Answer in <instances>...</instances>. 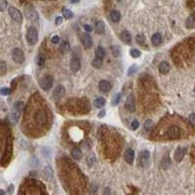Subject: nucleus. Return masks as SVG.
<instances>
[{"label": "nucleus", "mask_w": 195, "mask_h": 195, "mask_svg": "<svg viewBox=\"0 0 195 195\" xmlns=\"http://www.w3.org/2000/svg\"><path fill=\"white\" fill-rule=\"evenodd\" d=\"M105 105H106L105 98H98V99L94 100V106L98 107V108H100V107H103Z\"/></svg>", "instance_id": "nucleus-23"}, {"label": "nucleus", "mask_w": 195, "mask_h": 195, "mask_svg": "<svg viewBox=\"0 0 195 195\" xmlns=\"http://www.w3.org/2000/svg\"><path fill=\"white\" fill-rule=\"evenodd\" d=\"M136 40H137V42L139 43L140 45H143V44H144V41H146V38H144V36H143V35H138Z\"/></svg>", "instance_id": "nucleus-36"}, {"label": "nucleus", "mask_w": 195, "mask_h": 195, "mask_svg": "<svg viewBox=\"0 0 195 195\" xmlns=\"http://www.w3.org/2000/svg\"><path fill=\"white\" fill-rule=\"evenodd\" d=\"M38 40V32L34 26H30L26 31V41L30 45H34Z\"/></svg>", "instance_id": "nucleus-2"}, {"label": "nucleus", "mask_w": 195, "mask_h": 195, "mask_svg": "<svg viewBox=\"0 0 195 195\" xmlns=\"http://www.w3.org/2000/svg\"><path fill=\"white\" fill-rule=\"evenodd\" d=\"M102 65H103V59H100V58H98V57H96V58L93 60L92 65L94 66V68H100V66H102Z\"/></svg>", "instance_id": "nucleus-28"}, {"label": "nucleus", "mask_w": 195, "mask_h": 195, "mask_svg": "<svg viewBox=\"0 0 195 195\" xmlns=\"http://www.w3.org/2000/svg\"><path fill=\"white\" fill-rule=\"evenodd\" d=\"M153 128V122L151 120H147L146 123H144V129L146 131H150Z\"/></svg>", "instance_id": "nucleus-33"}, {"label": "nucleus", "mask_w": 195, "mask_h": 195, "mask_svg": "<svg viewBox=\"0 0 195 195\" xmlns=\"http://www.w3.org/2000/svg\"><path fill=\"white\" fill-rule=\"evenodd\" d=\"M171 66L167 62H162L159 65V71L162 73V74H167L168 72L170 71Z\"/></svg>", "instance_id": "nucleus-17"}, {"label": "nucleus", "mask_w": 195, "mask_h": 195, "mask_svg": "<svg viewBox=\"0 0 195 195\" xmlns=\"http://www.w3.org/2000/svg\"><path fill=\"white\" fill-rule=\"evenodd\" d=\"M120 99H121V94H116V95L114 96V98H113V100H112L113 106L118 105L119 102H120Z\"/></svg>", "instance_id": "nucleus-34"}, {"label": "nucleus", "mask_w": 195, "mask_h": 195, "mask_svg": "<svg viewBox=\"0 0 195 195\" xmlns=\"http://www.w3.org/2000/svg\"><path fill=\"white\" fill-rule=\"evenodd\" d=\"M111 88V85H110V83L108 81H106V80H102L100 83H99V89L102 91V92H108Z\"/></svg>", "instance_id": "nucleus-15"}, {"label": "nucleus", "mask_w": 195, "mask_h": 195, "mask_svg": "<svg viewBox=\"0 0 195 195\" xmlns=\"http://www.w3.org/2000/svg\"><path fill=\"white\" fill-rule=\"evenodd\" d=\"M12 59L14 60V62H16L17 63H23L25 62V55H23V52L21 49L15 48L12 52Z\"/></svg>", "instance_id": "nucleus-5"}, {"label": "nucleus", "mask_w": 195, "mask_h": 195, "mask_svg": "<svg viewBox=\"0 0 195 195\" xmlns=\"http://www.w3.org/2000/svg\"><path fill=\"white\" fill-rule=\"evenodd\" d=\"M0 195H5V191L3 189H0Z\"/></svg>", "instance_id": "nucleus-44"}, {"label": "nucleus", "mask_w": 195, "mask_h": 195, "mask_svg": "<svg viewBox=\"0 0 195 195\" xmlns=\"http://www.w3.org/2000/svg\"><path fill=\"white\" fill-rule=\"evenodd\" d=\"M139 161H140V167L146 168L147 166H148V163H149V151H147V150L142 151L140 154Z\"/></svg>", "instance_id": "nucleus-7"}, {"label": "nucleus", "mask_w": 195, "mask_h": 195, "mask_svg": "<svg viewBox=\"0 0 195 195\" xmlns=\"http://www.w3.org/2000/svg\"><path fill=\"white\" fill-rule=\"evenodd\" d=\"M186 28H190V29H192V28H194V25H195V21H194V16H193V15H191V16L189 17V18H188V19L186 20Z\"/></svg>", "instance_id": "nucleus-26"}, {"label": "nucleus", "mask_w": 195, "mask_h": 195, "mask_svg": "<svg viewBox=\"0 0 195 195\" xmlns=\"http://www.w3.org/2000/svg\"><path fill=\"white\" fill-rule=\"evenodd\" d=\"M134 157H135V152L132 148H128L125 151V155H124V158H125V161L128 164H133L134 162Z\"/></svg>", "instance_id": "nucleus-13"}, {"label": "nucleus", "mask_w": 195, "mask_h": 195, "mask_svg": "<svg viewBox=\"0 0 195 195\" xmlns=\"http://www.w3.org/2000/svg\"><path fill=\"white\" fill-rule=\"evenodd\" d=\"M70 50V45L68 41H63L60 46V51L62 53H68Z\"/></svg>", "instance_id": "nucleus-24"}, {"label": "nucleus", "mask_w": 195, "mask_h": 195, "mask_svg": "<svg viewBox=\"0 0 195 195\" xmlns=\"http://www.w3.org/2000/svg\"><path fill=\"white\" fill-rule=\"evenodd\" d=\"M71 156L74 158L75 160H79L82 157V151L78 147H75L74 149L71 151Z\"/></svg>", "instance_id": "nucleus-22"}, {"label": "nucleus", "mask_w": 195, "mask_h": 195, "mask_svg": "<svg viewBox=\"0 0 195 195\" xmlns=\"http://www.w3.org/2000/svg\"><path fill=\"white\" fill-rule=\"evenodd\" d=\"M96 57L100 59H103L106 57V51L102 46H99L96 50Z\"/></svg>", "instance_id": "nucleus-25"}, {"label": "nucleus", "mask_w": 195, "mask_h": 195, "mask_svg": "<svg viewBox=\"0 0 195 195\" xmlns=\"http://www.w3.org/2000/svg\"><path fill=\"white\" fill-rule=\"evenodd\" d=\"M47 119H48V114H47L46 109L39 108L38 110H36L34 114V122L39 127H44L47 124Z\"/></svg>", "instance_id": "nucleus-1"}, {"label": "nucleus", "mask_w": 195, "mask_h": 195, "mask_svg": "<svg viewBox=\"0 0 195 195\" xmlns=\"http://www.w3.org/2000/svg\"><path fill=\"white\" fill-rule=\"evenodd\" d=\"M51 42L53 43V44H58V43L60 42V37H59L58 35L53 36L52 39H51Z\"/></svg>", "instance_id": "nucleus-39"}, {"label": "nucleus", "mask_w": 195, "mask_h": 195, "mask_svg": "<svg viewBox=\"0 0 195 195\" xmlns=\"http://www.w3.org/2000/svg\"><path fill=\"white\" fill-rule=\"evenodd\" d=\"M6 7H7V1H6V0H1V1H0V10H1V11H4Z\"/></svg>", "instance_id": "nucleus-37"}, {"label": "nucleus", "mask_w": 195, "mask_h": 195, "mask_svg": "<svg viewBox=\"0 0 195 195\" xmlns=\"http://www.w3.org/2000/svg\"><path fill=\"white\" fill-rule=\"evenodd\" d=\"M186 148H181V147H179L176 152H175V160L177 162H180L183 160V158L184 157V154H186Z\"/></svg>", "instance_id": "nucleus-14"}, {"label": "nucleus", "mask_w": 195, "mask_h": 195, "mask_svg": "<svg viewBox=\"0 0 195 195\" xmlns=\"http://www.w3.org/2000/svg\"><path fill=\"white\" fill-rule=\"evenodd\" d=\"M130 55L133 58H139V57H140V52L137 49H133L130 51Z\"/></svg>", "instance_id": "nucleus-32"}, {"label": "nucleus", "mask_w": 195, "mask_h": 195, "mask_svg": "<svg viewBox=\"0 0 195 195\" xmlns=\"http://www.w3.org/2000/svg\"><path fill=\"white\" fill-rule=\"evenodd\" d=\"M23 109V102H18V103H15V110L17 112L22 113Z\"/></svg>", "instance_id": "nucleus-30"}, {"label": "nucleus", "mask_w": 195, "mask_h": 195, "mask_svg": "<svg viewBox=\"0 0 195 195\" xmlns=\"http://www.w3.org/2000/svg\"><path fill=\"white\" fill-rule=\"evenodd\" d=\"M125 107H126V109L129 110L130 112H133L134 110H135V100H134L133 95H130L129 97L127 98Z\"/></svg>", "instance_id": "nucleus-11"}, {"label": "nucleus", "mask_w": 195, "mask_h": 195, "mask_svg": "<svg viewBox=\"0 0 195 195\" xmlns=\"http://www.w3.org/2000/svg\"><path fill=\"white\" fill-rule=\"evenodd\" d=\"M54 83V79L51 75H45L39 80V85L44 91H49L52 88Z\"/></svg>", "instance_id": "nucleus-3"}, {"label": "nucleus", "mask_w": 195, "mask_h": 195, "mask_svg": "<svg viewBox=\"0 0 195 195\" xmlns=\"http://www.w3.org/2000/svg\"><path fill=\"white\" fill-rule=\"evenodd\" d=\"M151 42L155 46L160 45V43L162 42V35H161L160 33H155V34L151 37Z\"/></svg>", "instance_id": "nucleus-19"}, {"label": "nucleus", "mask_w": 195, "mask_h": 195, "mask_svg": "<svg viewBox=\"0 0 195 195\" xmlns=\"http://www.w3.org/2000/svg\"><path fill=\"white\" fill-rule=\"evenodd\" d=\"M84 28H85L86 31H88V32L92 31V30H93V28L90 25H84Z\"/></svg>", "instance_id": "nucleus-41"}, {"label": "nucleus", "mask_w": 195, "mask_h": 195, "mask_svg": "<svg viewBox=\"0 0 195 195\" xmlns=\"http://www.w3.org/2000/svg\"><path fill=\"white\" fill-rule=\"evenodd\" d=\"M81 43L86 49H90L91 47L93 46V40H92V37H91V35L86 34V33L82 34L81 35Z\"/></svg>", "instance_id": "nucleus-9"}, {"label": "nucleus", "mask_w": 195, "mask_h": 195, "mask_svg": "<svg viewBox=\"0 0 195 195\" xmlns=\"http://www.w3.org/2000/svg\"><path fill=\"white\" fill-rule=\"evenodd\" d=\"M44 176H45L46 179L49 180L52 179V177H53V170H52V168L50 167V166H47L44 169Z\"/></svg>", "instance_id": "nucleus-27"}, {"label": "nucleus", "mask_w": 195, "mask_h": 195, "mask_svg": "<svg viewBox=\"0 0 195 195\" xmlns=\"http://www.w3.org/2000/svg\"><path fill=\"white\" fill-rule=\"evenodd\" d=\"M95 30L97 33H99V34H102L106 31V25L105 23L102 22V21H98L96 22L95 23Z\"/></svg>", "instance_id": "nucleus-16"}, {"label": "nucleus", "mask_w": 195, "mask_h": 195, "mask_svg": "<svg viewBox=\"0 0 195 195\" xmlns=\"http://www.w3.org/2000/svg\"><path fill=\"white\" fill-rule=\"evenodd\" d=\"M180 128L178 126H172L170 127L169 129L166 131L165 133V136L168 138V139H171V140H178L180 138Z\"/></svg>", "instance_id": "nucleus-4"}, {"label": "nucleus", "mask_w": 195, "mask_h": 195, "mask_svg": "<svg viewBox=\"0 0 195 195\" xmlns=\"http://www.w3.org/2000/svg\"><path fill=\"white\" fill-rule=\"evenodd\" d=\"M8 12H9V15L11 16V18L14 20V21H16L17 23H22L23 15H22V13L20 12V10L16 9L14 7H10L8 9Z\"/></svg>", "instance_id": "nucleus-6"}, {"label": "nucleus", "mask_w": 195, "mask_h": 195, "mask_svg": "<svg viewBox=\"0 0 195 195\" xmlns=\"http://www.w3.org/2000/svg\"><path fill=\"white\" fill-rule=\"evenodd\" d=\"M189 119H190V121H191V124H194V114H191Z\"/></svg>", "instance_id": "nucleus-43"}, {"label": "nucleus", "mask_w": 195, "mask_h": 195, "mask_svg": "<svg viewBox=\"0 0 195 195\" xmlns=\"http://www.w3.org/2000/svg\"><path fill=\"white\" fill-rule=\"evenodd\" d=\"M139 122H138L137 120H134L132 123H131V128H132L133 130H137L138 128H139Z\"/></svg>", "instance_id": "nucleus-38"}, {"label": "nucleus", "mask_w": 195, "mask_h": 195, "mask_svg": "<svg viewBox=\"0 0 195 195\" xmlns=\"http://www.w3.org/2000/svg\"><path fill=\"white\" fill-rule=\"evenodd\" d=\"M105 114H106V111H105V110H103V111L100 112L99 117H100V118H102V117H105Z\"/></svg>", "instance_id": "nucleus-42"}, {"label": "nucleus", "mask_w": 195, "mask_h": 195, "mask_svg": "<svg viewBox=\"0 0 195 195\" xmlns=\"http://www.w3.org/2000/svg\"><path fill=\"white\" fill-rule=\"evenodd\" d=\"M79 0H71V3H76V2H78Z\"/></svg>", "instance_id": "nucleus-45"}, {"label": "nucleus", "mask_w": 195, "mask_h": 195, "mask_svg": "<svg viewBox=\"0 0 195 195\" xmlns=\"http://www.w3.org/2000/svg\"><path fill=\"white\" fill-rule=\"evenodd\" d=\"M63 16L65 17V19H71L73 17V13L70 11V10L66 9V8H63Z\"/></svg>", "instance_id": "nucleus-29"}, {"label": "nucleus", "mask_w": 195, "mask_h": 195, "mask_svg": "<svg viewBox=\"0 0 195 195\" xmlns=\"http://www.w3.org/2000/svg\"><path fill=\"white\" fill-rule=\"evenodd\" d=\"M111 52H112V55L114 57H119L121 55V50H120L119 47H117V46L112 47V48H111Z\"/></svg>", "instance_id": "nucleus-31"}, {"label": "nucleus", "mask_w": 195, "mask_h": 195, "mask_svg": "<svg viewBox=\"0 0 195 195\" xmlns=\"http://www.w3.org/2000/svg\"><path fill=\"white\" fill-rule=\"evenodd\" d=\"M25 16L28 17V20H30V21H32V22H37L39 19L37 12H36L32 7L25 9Z\"/></svg>", "instance_id": "nucleus-8"}, {"label": "nucleus", "mask_w": 195, "mask_h": 195, "mask_svg": "<svg viewBox=\"0 0 195 195\" xmlns=\"http://www.w3.org/2000/svg\"><path fill=\"white\" fill-rule=\"evenodd\" d=\"M121 39H122L123 42L129 44V43H131V41H132V36H131L129 31H123L121 33Z\"/></svg>", "instance_id": "nucleus-21"}, {"label": "nucleus", "mask_w": 195, "mask_h": 195, "mask_svg": "<svg viewBox=\"0 0 195 195\" xmlns=\"http://www.w3.org/2000/svg\"><path fill=\"white\" fill-rule=\"evenodd\" d=\"M63 95H65V87L60 85L58 87H56L55 91L53 92V98L56 100H59L60 99Z\"/></svg>", "instance_id": "nucleus-12"}, {"label": "nucleus", "mask_w": 195, "mask_h": 195, "mask_svg": "<svg viewBox=\"0 0 195 195\" xmlns=\"http://www.w3.org/2000/svg\"><path fill=\"white\" fill-rule=\"evenodd\" d=\"M81 68V63H80V60L79 58H77V57L73 56L71 60H70V69L72 70V71H78Z\"/></svg>", "instance_id": "nucleus-10"}, {"label": "nucleus", "mask_w": 195, "mask_h": 195, "mask_svg": "<svg viewBox=\"0 0 195 195\" xmlns=\"http://www.w3.org/2000/svg\"><path fill=\"white\" fill-rule=\"evenodd\" d=\"M45 62H46L45 55H43V54H39V55L37 56V60H36V63H37L38 68H42L45 65Z\"/></svg>", "instance_id": "nucleus-20"}, {"label": "nucleus", "mask_w": 195, "mask_h": 195, "mask_svg": "<svg viewBox=\"0 0 195 195\" xmlns=\"http://www.w3.org/2000/svg\"><path fill=\"white\" fill-rule=\"evenodd\" d=\"M63 23V17H57L56 19V25H60Z\"/></svg>", "instance_id": "nucleus-40"}, {"label": "nucleus", "mask_w": 195, "mask_h": 195, "mask_svg": "<svg viewBox=\"0 0 195 195\" xmlns=\"http://www.w3.org/2000/svg\"><path fill=\"white\" fill-rule=\"evenodd\" d=\"M121 19V15L118 11H116V10H112L111 12H110V20L113 22V23H118Z\"/></svg>", "instance_id": "nucleus-18"}, {"label": "nucleus", "mask_w": 195, "mask_h": 195, "mask_svg": "<svg viewBox=\"0 0 195 195\" xmlns=\"http://www.w3.org/2000/svg\"><path fill=\"white\" fill-rule=\"evenodd\" d=\"M10 93H11V90L9 88H6V87L0 89V94H1L2 96H8Z\"/></svg>", "instance_id": "nucleus-35"}]
</instances>
